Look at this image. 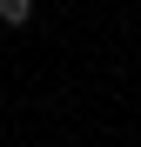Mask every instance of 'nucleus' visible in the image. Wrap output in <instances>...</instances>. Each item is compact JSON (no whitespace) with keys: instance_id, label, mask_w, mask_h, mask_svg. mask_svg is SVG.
<instances>
[{"instance_id":"f257e3e1","label":"nucleus","mask_w":141,"mask_h":147,"mask_svg":"<svg viewBox=\"0 0 141 147\" xmlns=\"http://www.w3.org/2000/svg\"><path fill=\"white\" fill-rule=\"evenodd\" d=\"M34 20V0H0V27H27Z\"/></svg>"}]
</instances>
